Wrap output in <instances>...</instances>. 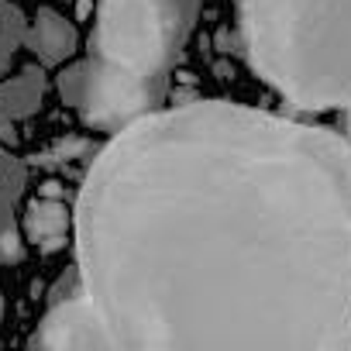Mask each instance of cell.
<instances>
[{
  "instance_id": "cell-4",
  "label": "cell",
  "mask_w": 351,
  "mask_h": 351,
  "mask_svg": "<svg viewBox=\"0 0 351 351\" xmlns=\"http://www.w3.org/2000/svg\"><path fill=\"white\" fill-rule=\"evenodd\" d=\"M32 348H62V351H83V348H110L107 334L100 327V317L93 313L90 300L76 289L62 300H52L49 313L42 317Z\"/></svg>"
},
{
  "instance_id": "cell-10",
  "label": "cell",
  "mask_w": 351,
  "mask_h": 351,
  "mask_svg": "<svg viewBox=\"0 0 351 351\" xmlns=\"http://www.w3.org/2000/svg\"><path fill=\"white\" fill-rule=\"evenodd\" d=\"M0 313H4V300H0Z\"/></svg>"
},
{
  "instance_id": "cell-8",
  "label": "cell",
  "mask_w": 351,
  "mask_h": 351,
  "mask_svg": "<svg viewBox=\"0 0 351 351\" xmlns=\"http://www.w3.org/2000/svg\"><path fill=\"white\" fill-rule=\"evenodd\" d=\"M80 152H86V141H83V138H69V141H62L59 148H52L49 158H42V162H66V158H73V155H80Z\"/></svg>"
},
{
  "instance_id": "cell-3",
  "label": "cell",
  "mask_w": 351,
  "mask_h": 351,
  "mask_svg": "<svg viewBox=\"0 0 351 351\" xmlns=\"http://www.w3.org/2000/svg\"><path fill=\"white\" fill-rule=\"evenodd\" d=\"M197 0H93L90 66L134 83L165 86L186 35Z\"/></svg>"
},
{
  "instance_id": "cell-1",
  "label": "cell",
  "mask_w": 351,
  "mask_h": 351,
  "mask_svg": "<svg viewBox=\"0 0 351 351\" xmlns=\"http://www.w3.org/2000/svg\"><path fill=\"white\" fill-rule=\"evenodd\" d=\"M76 279L117 351H348L351 138L231 100L148 110L97 152Z\"/></svg>"
},
{
  "instance_id": "cell-7",
  "label": "cell",
  "mask_w": 351,
  "mask_h": 351,
  "mask_svg": "<svg viewBox=\"0 0 351 351\" xmlns=\"http://www.w3.org/2000/svg\"><path fill=\"white\" fill-rule=\"evenodd\" d=\"M38 100H42V76L35 69L21 73L18 80L0 86V110L11 114V117H21V114H35L38 110Z\"/></svg>"
},
{
  "instance_id": "cell-6",
  "label": "cell",
  "mask_w": 351,
  "mask_h": 351,
  "mask_svg": "<svg viewBox=\"0 0 351 351\" xmlns=\"http://www.w3.org/2000/svg\"><path fill=\"white\" fill-rule=\"evenodd\" d=\"M73 228V214L56 197H38L25 207V234L49 255L66 245V231Z\"/></svg>"
},
{
  "instance_id": "cell-2",
  "label": "cell",
  "mask_w": 351,
  "mask_h": 351,
  "mask_svg": "<svg viewBox=\"0 0 351 351\" xmlns=\"http://www.w3.org/2000/svg\"><path fill=\"white\" fill-rule=\"evenodd\" d=\"M238 52L300 114H341L351 138V0H238Z\"/></svg>"
},
{
  "instance_id": "cell-9",
  "label": "cell",
  "mask_w": 351,
  "mask_h": 351,
  "mask_svg": "<svg viewBox=\"0 0 351 351\" xmlns=\"http://www.w3.org/2000/svg\"><path fill=\"white\" fill-rule=\"evenodd\" d=\"M93 14V0H76V21H86Z\"/></svg>"
},
{
  "instance_id": "cell-5",
  "label": "cell",
  "mask_w": 351,
  "mask_h": 351,
  "mask_svg": "<svg viewBox=\"0 0 351 351\" xmlns=\"http://www.w3.org/2000/svg\"><path fill=\"white\" fill-rule=\"evenodd\" d=\"M25 42L45 66H62L76 52V28H73V21H66L62 14L45 8V11H38L35 28L25 32Z\"/></svg>"
}]
</instances>
